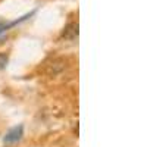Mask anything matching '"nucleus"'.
Wrapping results in <instances>:
<instances>
[{
	"instance_id": "nucleus-2",
	"label": "nucleus",
	"mask_w": 147,
	"mask_h": 147,
	"mask_svg": "<svg viewBox=\"0 0 147 147\" xmlns=\"http://www.w3.org/2000/svg\"><path fill=\"white\" fill-rule=\"evenodd\" d=\"M78 34H80L78 24L77 22H71L62 31V38H65V40H75V38H78Z\"/></svg>"
},
{
	"instance_id": "nucleus-4",
	"label": "nucleus",
	"mask_w": 147,
	"mask_h": 147,
	"mask_svg": "<svg viewBox=\"0 0 147 147\" xmlns=\"http://www.w3.org/2000/svg\"><path fill=\"white\" fill-rule=\"evenodd\" d=\"M7 62H9V57H7V55H5V53H0V71H3V69L6 68Z\"/></svg>"
},
{
	"instance_id": "nucleus-3",
	"label": "nucleus",
	"mask_w": 147,
	"mask_h": 147,
	"mask_svg": "<svg viewBox=\"0 0 147 147\" xmlns=\"http://www.w3.org/2000/svg\"><path fill=\"white\" fill-rule=\"evenodd\" d=\"M19 21H15V22H5V21H0V34H3L5 31H7L9 28H12L13 25H16Z\"/></svg>"
},
{
	"instance_id": "nucleus-1",
	"label": "nucleus",
	"mask_w": 147,
	"mask_h": 147,
	"mask_svg": "<svg viewBox=\"0 0 147 147\" xmlns=\"http://www.w3.org/2000/svg\"><path fill=\"white\" fill-rule=\"evenodd\" d=\"M24 136V128L22 125H18V127H13V128H10L7 132H6V136L3 137V143L5 144H13V143H18Z\"/></svg>"
}]
</instances>
